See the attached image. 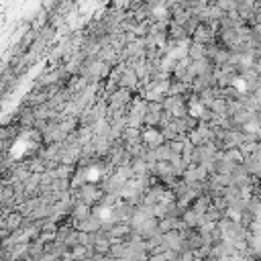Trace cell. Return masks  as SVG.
I'll return each mask as SVG.
<instances>
[{
    "instance_id": "obj_8",
    "label": "cell",
    "mask_w": 261,
    "mask_h": 261,
    "mask_svg": "<svg viewBox=\"0 0 261 261\" xmlns=\"http://www.w3.org/2000/svg\"><path fill=\"white\" fill-rule=\"evenodd\" d=\"M200 261H220L218 257H212V255H208V257H204V259H200Z\"/></svg>"
},
{
    "instance_id": "obj_4",
    "label": "cell",
    "mask_w": 261,
    "mask_h": 261,
    "mask_svg": "<svg viewBox=\"0 0 261 261\" xmlns=\"http://www.w3.org/2000/svg\"><path fill=\"white\" fill-rule=\"evenodd\" d=\"M141 143L147 147V149H155L159 145L165 143L163 135L157 130V128H147V126H141Z\"/></svg>"
},
{
    "instance_id": "obj_7",
    "label": "cell",
    "mask_w": 261,
    "mask_h": 261,
    "mask_svg": "<svg viewBox=\"0 0 261 261\" xmlns=\"http://www.w3.org/2000/svg\"><path fill=\"white\" fill-rule=\"evenodd\" d=\"M222 153H224V157H226V159H230V161H234V163H241V161H243V155H241L239 147L228 149V151H222Z\"/></svg>"
},
{
    "instance_id": "obj_2",
    "label": "cell",
    "mask_w": 261,
    "mask_h": 261,
    "mask_svg": "<svg viewBox=\"0 0 261 261\" xmlns=\"http://www.w3.org/2000/svg\"><path fill=\"white\" fill-rule=\"evenodd\" d=\"M135 90L130 88H116L112 94L106 96V110H120L126 108L130 104V100L135 98Z\"/></svg>"
},
{
    "instance_id": "obj_5",
    "label": "cell",
    "mask_w": 261,
    "mask_h": 261,
    "mask_svg": "<svg viewBox=\"0 0 261 261\" xmlns=\"http://www.w3.org/2000/svg\"><path fill=\"white\" fill-rule=\"evenodd\" d=\"M4 228H8L10 232H14V230H18L20 228V224H22V214L18 212V210H6L4 212Z\"/></svg>"
},
{
    "instance_id": "obj_6",
    "label": "cell",
    "mask_w": 261,
    "mask_h": 261,
    "mask_svg": "<svg viewBox=\"0 0 261 261\" xmlns=\"http://www.w3.org/2000/svg\"><path fill=\"white\" fill-rule=\"evenodd\" d=\"M208 110H210L214 116H226V100L220 98V96H216V98L210 102Z\"/></svg>"
},
{
    "instance_id": "obj_3",
    "label": "cell",
    "mask_w": 261,
    "mask_h": 261,
    "mask_svg": "<svg viewBox=\"0 0 261 261\" xmlns=\"http://www.w3.org/2000/svg\"><path fill=\"white\" fill-rule=\"evenodd\" d=\"M214 35H216L214 27L204 24V22H198V27L194 29V33L190 35V41L192 43H200V45H210V43H214Z\"/></svg>"
},
{
    "instance_id": "obj_1",
    "label": "cell",
    "mask_w": 261,
    "mask_h": 261,
    "mask_svg": "<svg viewBox=\"0 0 261 261\" xmlns=\"http://www.w3.org/2000/svg\"><path fill=\"white\" fill-rule=\"evenodd\" d=\"M71 194H73V198H75L77 202H82V204H86V206H90V208H102L104 192H102V188H100L98 184H94V181H86V184L77 186L75 190H71Z\"/></svg>"
}]
</instances>
